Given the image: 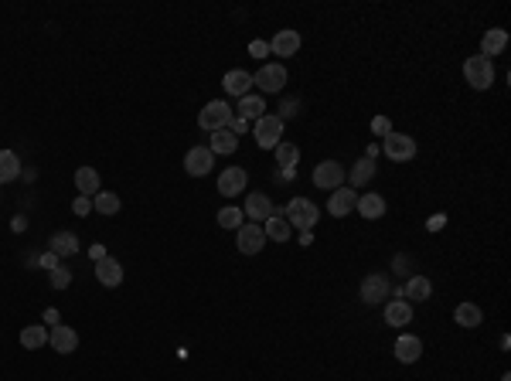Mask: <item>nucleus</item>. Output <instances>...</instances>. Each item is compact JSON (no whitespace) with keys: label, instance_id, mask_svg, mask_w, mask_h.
<instances>
[{"label":"nucleus","instance_id":"f257e3e1","mask_svg":"<svg viewBox=\"0 0 511 381\" xmlns=\"http://www.w3.org/2000/svg\"><path fill=\"white\" fill-rule=\"evenodd\" d=\"M283 214H287V221H290V229H300V231H310L314 225H317V218H321V208L314 204L310 198H294L287 208H283Z\"/></svg>","mask_w":511,"mask_h":381},{"label":"nucleus","instance_id":"f03ea898","mask_svg":"<svg viewBox=\"0 0 511 381\" xmlns=\"http://www.w3.org/2000/svg\"><path fill=\"white\" fill-rule=\"evenodd\" d=\"M235 120V113L229 103H222V99H212L208 106L198 113V126L202 130H208V133H218V130H225L229 122Z\"/></svg>","mask_w":511,"mask_h":381},{"label":"nucleus","instance_id":"7ed1b4c3","mask_svg":"<svg viewBox=\"0 0 511 381\" xmlns=\"http://www.w3.org/2000/svg\"><path fill=\"white\" fill-rule=\"evenodd\" d=\"M464 75L470 82V89H491L495 85V61H487L484 55H470L464 61Z\"/></svg>","mask_w":511,"mask_h":381},{"label":"nucleus","instance_id":"20e7f679","mask_svg":"<svg viewBox=\"0 0 511 381\" xmlns=\"http://www.w3.org/2000/svg\"><path fill=\"white\" fill-rule=\"evenodd\" d=\"M252 133H256V143H259L263 150H277L279 143H283V120L273 116V113H266L263 120H256Z\"/></svg>","mask_w":511,"mask_h":381},{"label":"nucleus","instance_id":"39448f33","mask_svg":"<svg viewBox=\"0 0 511 381\" xmlns=\"http://www.w3.org/2000/svg\"><path fill=\"white\" fill-rule=\"evenodd\" d=\"M382 150H386L388 160L406 164V160H413V157H416V140L406 137V133H388L386 143H382Z\"/></svg>","mask_w":511,"mask_h":381},{"label":"nucleus","instance_id":"423d86ee","mask_svg":"<svg viewBox=\"0 0 511 381\" xmlns=\"http://www.w3.org/2000/svg\"><path fill=\"white\" fill-rule=\"evenodd\" d=\"M388 293H392V283H388L386 273H368L361 279V303L375 306V303H382Z\"/></svg>","mask_w":511,"mask_h":381},{"label":"nucleus","instance_id":"0eeeda50","mask_svg":"<svg viewBox=\"0 0 511 381\" xmlns=\"http://www.w3.org/2000/svg\"><path fill=\"white\" fill-rule=\"evenodd\" d=\"M235 231H239L235 245H239V252H242V256H256V252H263V245H266L263 225H256V221H246L242 229H235Z\"/></svg>","mask_w":511,"mask_h":381},{"label":"nucleus","instance_id":"6e6552de","mask_svg":"<svg viewBox=\"0 0 511 381\" xmlns=\"http://www.w3.org/2000/svg\"><path fill=\"white\" fill-rule=\"evenodd\" d=\"M314 184H317L321 191H338L341 184H344V167H341L338 160L317 164V167H314Z\"/></svg>","mask_w":511,"mask_h":381},{"label":"nucleus","instance_id":"1a4fd4ad","mask_svg":"<svg viewBox=\"0 0 511 381\" xmlns=\"http://www.w3.org/2000/svg\"><path fill=\"white\" fill-rule=\"evenodd\" d=\"M212 167H215V153L208 147H191L185 153V170L191 177H205V174H212Z\"/></svg>","mask_w":511,"mask_h":381},{"label":"nucleus","instance_id":"9d476101","mask_svg":"<svg viewBox=\"0 0 511 381\" xmlns=\"http://www.w3.org/2000/svg\"><path fill=\"white\" fill-rule=\"evenodd\" d=\"M249 184V174L246 167H225L218 174V194H225V198H235V194H242Z\"/></svg>","mask_w":511,"mask_h":381},{"label":"nucleus","instance_id":"9b49d317","mask_svg":"<svg viewBox=\"0 0 511 381\" xmlns=\"http://www.w3.org/2000/svg\"><path fill=\"white\" fill-rule=\"evenodd\" d=\"M252 85H259L263 92H279L287 85V68H283V65H263V68L252 75Z\"/></svg>","mask_w":511,"mask_h":381},{"label":"nucleus","instance_id":"f8f14e48","mask_svg":"<svg viewBox=\"0 0 511 381\" xmlns=\"http://www.w3.org/2000/svg\"><path fill=\"white\" fill-rule=\"evenodd\" d=\"M355 187H338V191H331V198H327V212L331 218H348V214L355 212Z\"/></svg>","mask_w":511,"mask_h":381},{"label":"nucleus","instance_id":"ddd939ff","mask_svg":"<svg viewBox=\"0 0 511 381\" xmlns=\"http://www.w3.org/2000/svg\"><path fill=\"white\" fill-rule=\"evenodd\" d=\"M269 51L279 55V58H294L296 51H300V31H294V28L277 31L273 41H269Z\"/></svg>","mask_w":511,"mask_h":381},{"label":"nucleus","instance_id":"4468645a","mask_svg":"<svg viewBox=\"0 0 511 381\" xmlns=\"http://www.w3.org/2000/svg\"><path fill=\"white\" fill-rule=\"evenodd\" d=\"M48 348L55 354H76V348H78V334L72 330V327H51L48 330Z\"/></svg>","mask_w":511,"mask_h":381},{"label":"nucleus","instance_id":"2eb2a0df","mask_svg":"<svg viewBox=\"0 0 511 381\" xmlns=\"http://www.w3.org/2000/svg\"><path fill=\"white\" fill-rule=\"evenodd\" d=\"M235 113V120H246V122H252V120H263L266 116V103H263V95H242L239 99V106L232 109Z\"/></svg>","mask_w":511,"mask_h":381},{"label":"nucleus","instance_id":"dca6fc26","mask_svg":"<svg viewBox=\"0 0 511 381\" xmlns=\"http://www.w3.org/2000/svg\"><path fill=\"white\" fill-rule=\"evenodd\" d=\"M96 279H99L103 286L113 290V286H120V283H123V266L113 259V256H106V259L96 262Z\"/></svg>","mask_w":511,"mask_h":381},{"label":"nucleus","instance_id":"f3484780","mask_svg":"<svg viewBox=\"0 0 511 381\" xmlns=\"http://www.w3.org/2000/svg\"><path fill=\"white\" fill-rule=\"evenodd\" d=\"M246 218H256V225H259V221H269V218H273V201L266 198V194H259V191H252V194H249L246 198Z\"/></svg>","mask_w":511,"mask_h":381},{"label":"nucleus","instance_id":"a211bd4d","mask_svg":"<svg viewBox=\"0 0 511 381\" xmlns=\"http://www.w3.org/2000/svg\"><path fill=\"white\" fill-rule=\"evenodd\" d=\"M396 357H399L403 365H416L419 357H423V340L413 334H403L396 340Z\"/></svg>","mask_w":511,"mask_h":381},{"label":"nucleus","instance_id":"6ab92c4d","mask_svg":"<svg viewBox=\"0 0 511 381\" xmlns=\"http://www.w3.org/2000/svg\"><path fill=\"white\" fill-rule=\"evenodd\" d=\"M222 89L229 92V95H249V89H252V75L249 72H242V68H232V72H225V78H222Z\"/></svg>","mask_w":511,"mask_h":381},{"label":"nucleus","instance_id":"aec40b11","mask_svg":"<svg viewBox=\"0 0 511 381\" xmlns=\"http://www.w3.org/2000/svg\"><path fill=\"white\" fill-rule=\"evenodd\" d=\"M263 231H266V242H269V239H273V242H287V239H290V221H287V214L279 212V208H273V218H269V221H266L263 225Z\"/></svg>","mask_w":511,"mask_h":381},{"label":"nucleus","instance_id":"412c9836","mask_svg":"<svg viewBox=\"0 0 511 381\" xmlns=\"http://www.w3.org/2000/svg\"><path fill=\"white\" fill-rule=\"evenodd\" d=\"M386 323L388 327H409L413 323V303H406V300L386 303Z\"/></svg>","mask_w":511,"mask_h":381},{"label":"nucleus","instance_id":"4be33fe9","mask_svg":"<svg viewBox=\"0 0 511 381\" xmlns=\"http://www.w3.org/2000/svg\"><path fill=\"white\" fill-rule=\"evenodd\" d=\"M430 293H433V283H430L426 276H413L403 286L406 303H423V300H430Z\"/></svg>","mask_w":511,"mask_h":381},{"label":"nucleus","instance_id":"5701e85b","mask_svg":"<svg viewBox=\"0 0 511 381\" xmlns=\"http://www.w3.org/2000/svg\"><path fill=\"white\" fill-rule=\"evenodd\" d=\"M505 45H508V34H505L501 28H491L487 34H484V41H480V55L491 61L495 55H501V51H505Z\"/></svg>","mask_w":511,"mask_h":381},{"label":"nucleus","instance_id":"b1692460","mask_svg":"<svg viewBox=\"0 0 511 381\" xmlns=\"http://www.w3.org/2000/svg\"><path fill=\"white\" fill-rule=\"evenodd\" d=\"M48 249L62 259V256H76L78 252V239H76V231H55L51 235V242H48Z\"/></svg>","mask_w":511,"mask_h":381},{"label":"nucleus","instance_id":"393cba45","mask_svg":"<svg viewBox=\"0 0 511 381\" xmlns=\"http://www.w3.org/2000/svg\"><path fill=\"white\" fill-rule=\"evenodd\" d=\"M355 208H358L361 218L375 221V218H382V214H386V198H382V194H361Z\"/></svg>","mask_w":511,"mask_h":381},{"label":"nucleus","instance_id":"a878e982","mask_svg":"<svg viewBox=\"0 0 511 381\" xmlns=\"http://www.w3.org/2000/svg\"><path fill=\"white\" fill-rule=\"evenodd\" d=\"M453 320H457V327H464V330H474V327H480L484 313H480L478 303H460L453 310Z\"/></svg>","mask_w":511,"mask_h":381},{"label":"nucleus","instance_id":"bb28decb","mask_svg":"<svg viewBox=\"0 0 511 381\" xmlns=\"http://www.w3.org/2000/svg\"><path fill=\"white\" fill-rule=\"evenodd\" d=\"M208 150H212V153H222V157H229V153L239 150V137H235L232 130L225 126V130L212 133V143H208Z\"/></svg>","mask_w":511,"mask_h":381},{"label":"nucleus","instance_id":"cd10ccee","mask_svg":"<svg viewBox=\"0 0 511 381\" xmlns=\"http://www.w3.org/2000/svg\"><path fill=\"white\" fill-rule=\"evenodd\" d=\"M76 187L82 191V198H96V194H99V174H96L93 167H78Z\"/></svg>","mask_w":511,"mask_h":381},{"label":"nucleus","instance_id":"c85d7f7f","mask_svg":"<svg viewBox=\"0 0 511 381\" xmlns=\"http://www.w3.org/2000/svg\"><path fill=\"white\" fill-rule=\"evenodd\" d=\"M21 344H24L28 351L45 348V344H48V327H45V323H31V327H24V330H21Z\"/></svg>","mask_w":511,"mask_h":381},{"label":"nucleus","instance_id":"c756f323","mask_svg":"<svg viewBox=\"0 0 511 381\" xmlns=\"http://www.w3.org/2000/svg\"><path fill=\"white\" fill-rule=\"evenodd\" d=\"M21 177V160L14 150H0V184H11Z\"/></svg>","mask_w":511,"mask_h":381},{"label":"nucleus","instance_id":"7c9ffc66","mask_svg":"<svg viewBox=\"0 0 511 381\" xmlns=\"http://www.w3.org/2000/svg\"><path fill=\"white\" fill-rule=\"evenodd\" d=\"M277 164L287 174H294V167L300 164V147H294V143H279L277 147Z\"/></svg>","mask_w":511,"mask_h":381},{"label":"nucleus","instance_id":"2f4dec72","mask_svg":"<svg viewBox=\"0 0 511 381\" xmlns=\"http://www.w3.org/2000/svg\"><path fill=\"white\" fill-rule=\"evenodd\" d=\"M375 177V160L372 157H361L355 167H351V187H361V184H368Z\"/></svg>","mask_w":511,"mask_h":381},{"label":"nucleus","instance_id":"473e14b6","mask_svg":"<svg viewBox=\"0 0 511 381\" xmlns=\"http://www.w3.org/2000/svg\"><path fill=\"white\" fill-rule=\"evenodd\" d=\"M93 208H96L99 214H106V218H109V214L120 212V198H116L113 191H99V194L93 198Z\"/></svg>","mask_w":511,"mask_h":381},{"label":"nucleus","instance_id":"72a5a7b5","mask_svg":"<svg viewBox=\"0 0 511 381\" xmlns=\"http://www.w3.org/2000/svg\"><path fill=\"white\" fill-rule=\"evenodd\" d=\"M242 218H246L242 208H222V212H218V229H242V225H246Z\"/></svg>","mask_w":511,"mask_h":381},{"label":"nucleus","instance_id":"f704fd0d","mask_svg":"<svg viewBox=\"0 0 511 381\" xmlns=\"http://www.w3.org/2000/svg\"><path fill=\"white\" fill-rule=\"evenodd\" d=\"M48 279H51V286H55V290H68V283H72V269H65V266H55Z\"/></svg>","mask_w":511,"mask_h":381},{"label":"nucleus","instance_id":"c9c22d12","mask_svg":"<svg viewBox=\"0 0 511 381\" xmlns=\"http://www.w3.org/2000/svg\"><path fill=\"white\" fill-rule=\"evenodd\" d=\"M72 212H76L78 218H86V214L93 212V201H89V198H82V194H78V198L72 201Z\"/></svg>","mask_w":511,"mask_h":381},{"label":"nucleus","instance_id":"e433bc0d","mask_svg":"<svg viewBox=\"0 0 511 381\" xmlns=\"http://www.w3.org/2000/svg\"><path fill=\"white\" fill-rule=\"evenodd\" d=\"M249 55H252V58H266V55H269V41H252V45H249Z\"/></svg>","mask_w":511,"mask_h":381},{"label":"nucleus","instance_id":"4c0bfd02","mask_svg":"<svg viewBox=\"0 0 511 381\" xmlns=\"http://www.w3.org/2000/svg\"><path fill=\"white\" fill-rule=\"evenodd\" d=\"M372 130L375 133H382V137H388V133H392V122H388L386 116H378V120H372Z\"/></svg>","mask_w":511,"mask_h":381},{"label":"nucleus","instance_id":"58836bf2","mask_svg":"<svg viewBox=\"0 0 511 381\" xmlns=\"http://www.w3.org/2000/svg\"><path fill=\"white\" fill-rule=\"evenodd\" d=\"M300 113V103L296 99H290V103H283V113H279V120H287V116H296Z\"/></svg>","mask_w":511,"mask_h":381},{"label":"nucleus","instance_id":"ea45409f","mask_svg":"<svg viewBox=\"0 0 511 381\" xmlns=\"http://www.w3.org/2000/svg\"><path fill=\"white\" fill-rule=\"evenodd\" d=\"M229 130H232L235 137H242V133H249V122L246 120H232L229 122Z\"/></svg>","mask_w":511,"mask_h":381},{"label":"nucleus","instance_id":"a19ab883","mask_svg":"<svg viewBox=\"0 0 511 381\" xmlns=\"http://www.w3.org/2000/svg\"><path fill=\"white\" fill-rule=\"evenodd\" d=\"M443 225H447V214H433V218H430V221H426V229H430V231L443 229Z\"/></svg>","mask_w":511,"mask_h":381},{"label":"nucleus","instance_id":"79ce46f5","mask_svg":"<svg viewBox=\"0 0 511 381\" xmlns=\"http://www.w3.org/2000/svg\"><path fill=\"white\" fill-rule=\"evenodd\" d=\"M41 266H45L48 273H51V269L58 266V256H55V252H45V256H41Z\"/></svg>","mask_w":511,"mask_h":381},{"label":"nucleus","instance_id":"37998d69","mask_svg":"<svg viewBox=\"0 0 511 381\" xmlns=\"http://www.w3.org/2000/svg\"><path fill=\"white\" fill-rule=\"evenodd\" d=\"M45 323L58 327V323H62V313H58V310H45Z\"/></svg>","mask_w":511,"mask_h":381},{"label":"nucleus","instance_id":"c03bdc74","mask_svg":"<svg viewBox=\"0 0 511 381\" xmlns=\"http://www.w3.org/2000/svg\"><path fill=\"white\" fill-rule=\"evenodd\" d=\"M89 256H93V259L99 262V259H106L109 252H106V245H93V249H89Z\"/></svg>","mask_w":511,"mask_h":381},{"label":"nucleus","instance_id":"a18cd8bd","mask_svg":"<svg viewBox=\"0 0 511 381\" xmlns=\"http://www.w3.org/2000/svg\"><path fill=\"white\" fill-rule=\"evenodd\" d=\"M11 229H14V231H24V229H28V221H24V214H17L14 221H11Z\"/></svg>","mask_w":511,"mask_h":381}]
</instances>
